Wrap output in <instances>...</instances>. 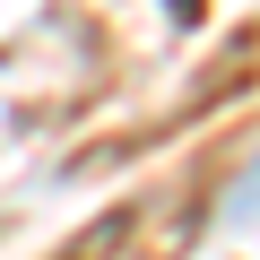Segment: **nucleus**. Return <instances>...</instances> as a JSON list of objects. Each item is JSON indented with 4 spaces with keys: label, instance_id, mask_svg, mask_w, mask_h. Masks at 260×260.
Segmentation results:
<instances>
[{
    "label": "nucleus",
    "instance_id": "nucleus-1",
    "mask_svg": "<svg viewBox=\"0 0 260 260\" xmlns=\"http://www.w3.org/2000/svg\"><path fill=\"white\" fill-rule=\"evenodd\" d=\"M174 9H182V18H200V0H174Z\"/></svg>",
    "mask_w": 260,
    "mask_h": 260
}]
</instances>
